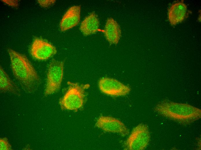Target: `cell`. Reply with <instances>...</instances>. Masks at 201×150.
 Wrapping results in <instances>:
<instances>
[{
  "label": "cell",
  "instance_id": "6da1fadb",
  "mask_svg": "<svg viewBox=\"0 0 201 150\" xmlns=\"http://www.w3.org/2000/svg\"><path fill=\"white\" fill-rule=\"evenodd\" d=\"M13 74L23 88L31 92L39 85L40 76L25 55L10 48L8 49Z\"/></svg>",
  "mask_w": 201,
  "mask_h": 150
},
{
  "label": "cell",
  "instance_id": "7a4b0ae2",
  "mask_svg": "<svg viewBox=\"0 0 201 150\" xmlns=\"http://www.w3.org/2000/svg\"><path fill=\"white\" fill-rule=\"evenodd\" d=\"M160 115L183 124L191 123L201 117V110L191 105L164 102L155 108Z\"/></svg>",
  "mask_w": 201,
  "mask_h": 150
},
{
  "label": "cell",
  "instance_id": "3957f363",
  "mask_svg": "<svg viewBox=\"0 0 201 150\" xmlns=\"http://www.w3.org/2000/svg\"><path fill=\"white\" fill-rule=\"evenodd\" d=\"M68 89L61 98L59 104L62 109L76 110L83 106L84 101L85 90L89 85L80 84L77 82H68Z\"/></svg>",
  "mask_w": 201,
  "mask_h": 150
},
{
  "label": "cell",
  "instance_id": "277c9868",
  "mask_svg": "<svg viewBox=\"0 0 201 150\" xmlns=\"http://www.w3.org/2000/svg\"><path fill=\"white\" fill-rule=\"evenodd\" d=\"M150 134L148 126L140 123L135 127L124 144V149L143 150L148 145Z\"/></svg>",
  "mask_w": 201,
  "mask_h": 150
},
{
  "label": "cell",
  "instance_id": "5b68a950",
  "mask_svg": "<svg viewBox=\"0 0 201 150\" xmlns=\"http://www.w3.org/2000/svg\"><path fill=\"white\" fill-rule=\"evenodd\" d=\"M64 62L52 59L48 67L44 95L46 96L53 94L60 89L64 72Z\"/></svg>",
  "mask_w": 201,
  "mask_h": 150
},
{
  "label": "cell",
  "instance_id": "8992f818",
  "mask_svg": "<svg viewBox=\"0 0 201 150\" xmlns=\"http://www.w3.org/2000/svg\"><path fill=\"white\" fill-rule=\"evenodd\" d=\"M100 91L103 93L113 96L125 95L131 91L130 88L118 80L108 77L101 78L98 83Z\"/></svg>",
  "mask_w": 201,
  "mask_h": 150
},
{
  "label": "cell",
  "instance_id": "52a82bcc",
  "mask_svg": "<svg viewBox=\"0 0 201 150\" xmlns=\"http://www.w3.org/2000/svg\"><path fill=\"white\" fill-rule=\"evenodd\" d=\"M95 125L106 132L117 133L123 136L129 134V129L122 122L112 117L100 116L97 119Z\"/></svg>",
  "mask_w": 201,
  "mask_h": 150
},
{
  "label": "cell",
  "instance_id": "ba28073f",
  "mask_svg": "<svg viewBox=\"0 0 201 150\" xmlns=\"http://www.w3.org/2000/svg\"><path fill=\"white\" fill-rule=\"evenodd\" d=\"M57 51L55 47L49 42L39 38L34 40L31 46L30 52L35 58L44 60L49 59L56 54Z\"/></svg>",
  "mask_w": 201,
  "mask_h": 150
},
{
  "label": "cell",
  "instance_id": "9c48e42d",
  "mask_svg": "<svg viewBox=\"0 0 201 150\" xmlns=\"http://www.w3.org/2000/svg\"><path fill=\"white\" fill-rule=\"evenodd\" d=\"M187 7L184 1H177L172 4L168 10V17L171 25L175 26L187 17Z\"/></svg>",
  "mask_w": 201,
  "mask_h": 150
},
{
  "label": "cell",
  "instance_id": "30bf717a",
  "mask_svg": "<svg viewBox=\"0 0 201 150\" xmlns=\"http://www.w3.org/2000/svg\"><path fill=\"white\" fill-rule=\"evenodd\" d=\"M81 7L75 5L70 7L63 16L60 23L61 30L64 31L77 25L80 19Z\"/></svg>",
  "mask_w": 201,
  "mask_h": 150
},
{
  "label": "cell",
  "instance_id": "8fae6325",
  "mask_svg": "<svg viewBox=\"0 0 201 150\" xmlns=\"http://www.w3.org/2000/svg\"><path fill=\"white\" fill-rule=\"evenodd\" d=\"M104 33L106 39L110 44H117L118 43L121 31L118 23L113 18L107 19Z\"/></svg>",
  "mask_w": 201,
  "mask_h": 150
},
{
  "label": "cell",
  "instance_id": "7c38bea8",
  "mask_svg": "<svg viewBox=\"0 0 201 150\" xmlns=\"http://www.w3.org/2000/svg\"><path fill=\"white\" fill-rule=\"evenodd\" d=\"M99 21L94 12L91 13L82 22L80 29L85 36L96 33L98 30Z\"/></svg>",
  "mask_w": 201,
  "mask_h": 150
},
{
  "label": "cell",
  "instance_id": "4fadbf2b",
  "mask_svg": "<svg viewBox=\"0 0 201 150\" xmlns=\"http://www.w3.org/2000/svg\"><path fill=\"white\" fill-rule=\"evenodd\" d=\"M0 89L2 92H9L17 95L20 93L18 87L1 66L0 68Z\"/></svg>",
  "mask_w": 201,
  "mask_h": 150
},
{
  "label": "cell",
  "instance_id": "5bb4252c",
  "mask_svg": "<svg viewBox=\"0 0 201 150\" xmlns=\"http://www.w3.org/2000/svg\"><path fill=\"white\" fill-rule=\"evenodd\" d=\"M0 150H12L11 146L9 143L8 139L7 138L4 137L2 138H0Z\"/></svg>",
  "mask_w": 201,
  "mask_h": 150
},
{
  "label": "cell",
  "instance_id": "9a60e30c",
  "mask_svg": "<svg viewBox=\"0 0 201 150\" xmlns=\"http://www.w3.org/2000/svg\"><path fill=\"white\" fill-rule=\"evenodd\" d=\"M37 1L41 6L44 7H48L53 5L55 2L56 0H38Z\"/></svg>",
  "mask_w": 201,
  "mask_h": 150
},
{
  "label": "cell",
  "instance_id": "2e32d148",
  "mask_svg": "<svg viewBox=\"0 0 201 150\" xmlns=\"http://www.w3.org/2000/svg\"><path fill=\"white\" fill-rule=\"evenodd\" d=\"M3 2L8 5L15 7H17L18 6V1L15 0H1Z\"/></svg>",
  "mask_w": 201,
  "mask_h": 150
}]
</instances>
